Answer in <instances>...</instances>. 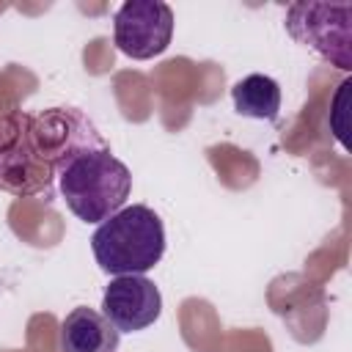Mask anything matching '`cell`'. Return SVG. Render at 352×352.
<instances>
[{"mask_svg": "<svg viewBox=\"0 0 352 352\" xmlns=\"http://www.w3.org/2000/svg\"><path fill=\"white\" fill-rule=\"evenodd\" d=\"M91 250L107 275H143L165 253V228L154 209L132 204L99 223Z\"/></svg>", "mask_w": 352, "mask_h": 352, "instance_id": "cell-1", "label": "cell"}, {"mask_svg": "<svg viewBox=\"0 0 352 352\" xmlns=\"http://www.w3.org/2000/svg\"><path fill=\"white\" fill-rule=\"evenodd\" d=\"M132 192L129 168L107 148L77 151L60 170V195L82 223H104Z\"/></svg>", "mask_w": 352, "mask_h": 352, "instance_id": "cell-2", "label": "cell"}, {"mask_svg": "<svg viewBox=\"0 0 352 352\" xmlns=\"http://www.w3.org/2000/svg\"><path fill=\"white\" fill-rule=\"evenodd\" d=\"M170 36L173 11L162 0H126L113 16V41L135 60L162 55L170 44Z\"/></svg>", "mask_w": 352, "mask_h": 352, "instance_id": "cell-3", "label": "cell"}, {"mask_svg": "<svg viewBox=\"0 0 352 352\" xmlns=\"http://www.w3.org/2000/svg\"><path fill=\"white\" fill-rule=\"evenodd\" d=\"M102 314L118 333H138L162 314V294L146 275H116L102 294Z\"/></svg>", "mask_w": 352, "mask_h": 352, "instance_id": "cell-4", "label": "cell"}, {"mask_svg": "<svg viewBox=\"0 0 352 352\" xmlns=\"http://www.w3.org/2000/svg\"><path fill=\"white\" fill-rule=\"evenodd\" d=\"M121 333L94 308H74L60 322V352H116Z\"/></svg>", "mask_w": 352, "mask_h": 352, "instance_id": "cell-5", "label": "cell"}, {"mask_svg": "<svg viewBox=\"0 0 352 352\" xmlns=\"http://www.w3.org/2000/svg\"><path fill=\"white\" fill-rule=\"evenodd\" d=\"M289 30L294 38H300L302 44L319 50L324 58H330L333 63H338L341 69H352L349 60V30H333L324 19H319L316 6H292L289 8Z\"/></svg>", "mask_w": 352, "mask_h": 352, "instance_id": "cell-6", "label": "cell"}, {"mask_svg": "<svg viewBox=\"0 0 352 352\" xmlns=\"http://www.w3.org/2000/svg\"><path fill=\"white\" fill-rule=\"evenodd\" d=\"M231 99L239 116L275 121L280 110V85L267 74H248L231 88Z\"/></svg>", "mask_w": 352, "mask_h": 352, "instance_id": "cell-7", "label": "cell"}]
</instances>
